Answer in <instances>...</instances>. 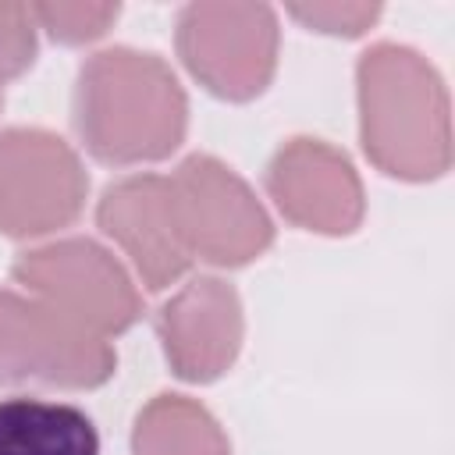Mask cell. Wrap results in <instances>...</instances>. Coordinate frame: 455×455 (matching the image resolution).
I'll list each match as a JSON object with an SVG mask.
<instances>
[{"label":"cell","instance_id":"obj_1","mask_svg":"<svg viewBox=\"0 0 455 455\" xmlns=\"http://www.w3.org/2000/svg\"><path fill=\"white\" fill-rule=\"evenodd\" d=\"M71 110L85 149L114 167L171 156L188 128V100L174 71L132 46L92 53L78 68Z\"/></svg>","mask_w":455,"mask_h":455},{"label":"cell","instance_id":"obj_2","mask_svg":"<svg viewBox=\"0 0 455 455\" xmlns=\"http://www.w3.org/2000/svg\"><path fill=\"white\" fill-rule=\"evenodd\" d=\"M359 135L391 178L430 181L451 164V121L441 75L409 46L377 43L359 57Z\"/></svg>","mask_w":455,"mask_h":455},{"label":"cell","instance_id":"obj_3","mask_svg":"<svg viewBox=\"0 0 455 455\" xmlns=\"http://www.w3.org/2000/svg\"><path fill=\"white\" fill-rule=\"evenodd\" d=\"M117 355L107 338L68 320L28 291L0 288V387H100Z\"/></svg>","mask_w":455,"mask_h":455},{"label":"cell","instance_id":"obj_4","mask_svg":"<svg viewBox=\"0 0 455 455\" xmlns=\"http://www.w3.org/2000/svg\"><path fill=\"white\" fill-rule=\"evenodd\" d=\"M11 274L28 295L107 341L142 316V299L128 270L92 238L36 245L14 259Z\"/></svg>","mask_w":455,"mask_h":455},{"label":"cell","instance_id":"obj_5","mask_svg":"<svg viewBox=\"0 0 455 455\" xmlns=\"http://www.w3.org/2000/svg\"><path fill=\"white\" fill-rule=\"evenodd\" d=\"M188 256L213 267H242L274 242V224L252 188L217 156L192 153L167 178Z\"/></svg>","mask_w":455,"mask_h":455},{"label":"cell","instance_id":"obj_6","mask_svg":"<svg viewBox=\"0 0 455 455\" xmlns=\"http://www.w3.org/2000/svg\"><path fill=\"white\" fill-rule=\"evenodd\" d=\"M178 53L213 96L252 100L277 68V18L267 4H188L178 14Z\"/></svg>","mask_w":455,"mask_h":455},{"label":"cell","instance_id":"obj_7","mask_svg":"<svg viewBox=\"0 0 455 455\" xmlns=\"http://www.w3.org/2000/svg\"><path fill=\"white\" fill-rule=\"evenodd\" d=\"M78 153L46 128L0 132V235L39 238L68 228L85 206Z\"/></svg>","mask_w":455,"mask_h":455},{"label":"cell","instance_id":"obj_8","mask_svg":"<svg viewBox=\"0 0 455 455\" xmlns=\"http://www.w3.org/2000/svg\"><path fill=\"white\" fill-rule=\"evenodd\" d=\"M267 192L295 228L316 235H348L366 210L355 167L323 139L284 142L267 167Z\"/></svg>","mask_w":455,"mask_h":455},{"label":"cell","instance_id":"obj_9","mask_svg":"<svg viewBox=\"0 0 455 455\" xmlns=\"http://www.w3.org/2000/svg\"><path fill=\"white\" fill-rule=\"evenodd\" d=\"M96 220L103 235L124 249L149 291L171 288L192 267L178 228L171 181L160 174H132L114 181L96 206Z\"/></svg>","mask_w":455,"mask_h":455},{"label":"cell","instance_id":"obj_10","mask_svg":"<svg viewBox=\"0 0 455 455\" xmlns=\"http://www.w3.org/2000/svg\"><path fill=\"white\" fill-rule=\"evenodd\" d=\"M156 331L171 370L181 380L210 384L238 359L245 334L242 299L220 277H192L164 302Z\"/></svg>","mask_w":455,"mask_h":455},{"label":"cell","instance_id":"obj_11","mask_svg":"<svg viewBox=\"0 0 455 455\" xmlns=\"http://www.w3.org/2000/svg\"><path fill=\"white\" fill-rule=\"evenodd\" d=\"M0 455H100V434L78 405L18 395L0 402Z\"/></svg>","mask_w":455,"mask_h":455},{"label":"cell","instance_id":"obj_12","mask_svg":"<svg viewBox=\"0 0 455 455\" xmlns=\"http://www.w3.org/2000/svg\"><path fill=\"white\" fill-rule=\"evenodd\" d=\"M135 455H231L220 423L185 395H156L132 430Z\"/></svg>","mask_w":455,"mask_h":455},{"label":"cell","instance_id":"obj_13","mask_svg":"<svg viewBox=\"0 0 455 455\" xmlns=\"http://www.w3.org/2000/svg\"><path fill=\"white\" fill-rule=\"evenodd\" d=\"M117 4H32L36 25L68 46L100 39L110 28V21H117Z\"/></svg>","mask_w":455,"mask_h":455},{"label":"cell","instance_id":"obj_14","mask_svg":"<svg viewBox=\"0 0 455 455\" xmlns=\"http://www.w3.org/2000/svg\"><path fill=\"white\" fill-rule=\"evenodd\" d=\"M36 60V18L28 4H0V85L25 75Z\"/></svg>","mask_w":455,"mask_h":455},{"label":"cell","instance_id":"obj_15","mask_svg":"<svg viewBox=\"0 0 455 455\" xmlns=\"http://www.w3.org/2000/svg\"><path fill=\"white\" fill-rule=\"evenodd\" d=\"M288 11L306 28H316L327 36H363L380 14L377 4H295Z\"/></svg>","mask_w":455,"mask_h":455},{"label":"cell","instance_id":"obj_16","mask_svg":"<svg viewBox=\"0 0 455 455\" xmlns=\"http://www.w3.org/2000/svg\"><path fill=\"white\" fill-rule=\"evenodd\" d=\"M0 107H4V85H0Z\"/></svg>","mask_w":455,"mask_h":455}]
</instances>
